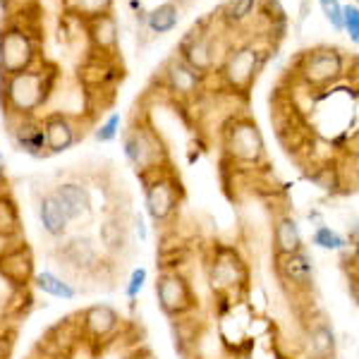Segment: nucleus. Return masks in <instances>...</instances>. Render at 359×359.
I'll return each mask as SVG.
<instances>
[{
  "mask_svg": "<svg viewBox=\"0 0 359 359\" xmlns=\"http://www.w3.org/2000/svg\"><path fill=\"white\" fill-rule=\"evenodd\" d=\"M55 89V72L50 67H29L25 72L3 77L0 96L5 111L20 118H36Z\"/></svg>",
  "mask_w": 359,
  "mask_h": 359,
  "instance_id": "f257e3e1",
  "label": "nucleus"
},
{
  "mask_svg": "<svg viewBox=\"0 0 359 359\" xmlns=\"http://www.w3.org/2000/svg\"><path fill=\"white\" fill-rule=\"evenodd\" d=\"M223 154L235 165L259 168L266 163V142L257 120L235 115L223 125Z\"/></svg>",
  "mask_w": 359,
  "mask_h": 359,
  "instance_id": "f03ea898",
  "label": "nucleus"
},
{
  "mask_svg": "<svg viewBox=\"0 0 359 359\" xmlns=\"http://www.w3.org/2000/svg\"><path fill=\"white\" fill-rule=\"evenodd\" d=\"M144 180V206H147L149 218L156 225L170 223L177 216L180 204H182V184L175 177V172L161 168Z\"/></svg>",
  "mask_w": 359,
  "mask_h": 359,
  "instance_id": "7ed1b4c3",
  "label": "nucleus"
},
{
  "mask_svg": "<svg viewBox=\"0 0 359 359\" xmlns=\"http://www.w3.org/2000/svg\"><path fill=\"white\" fill-rule=\"evenodd\" d=\"M123 147H125L127 161H130L132 168H135L142 177L151 175V172L168 165L165 144L161 142L158 132L147 123L132 125L130 130L125 132Z\"/></svg>",
  "mask_w": 359,
  "mask_h": 359,
  "instance_id": "20e7f679",
  "label": "nucleus"
},
{
  "mask_svg": "<svg viewBox=\"0 0 359 359\" xmlns=\"http://www.w3.org/2000/svg\"><path fill=\"white\" fill-rule=\"evenodd\" d=\"M206 278L216 294L233 297L240 290H245L249 283V269L245 257L235 247H213V254L206 264Z\"/></svg>",
  "mask_w": 359,
  "mask_h": 359,
  "instance_id": "39448f33",
  "label": "nucleus"
},
{
  "mask_svg": "<svg viewBox=\"0 0 359 359\" xmlns=\"http://www.w3.org/2000/svg\"><path fill=\"white\" fill-rule=\"evenodd\" d=\"M266 62V50L259 48L257 43H242V46H233L228 48V53L221 60V79L223 84L228 86L235 94H245L249 91V86L254 84L259 69L264 67Z\"/></svg>",
  "mask_w": 359,
  "mask_h": 359,
  "instance_id": "423d86ee",
  "label": "nucleus"
},
{
  "mask_svg": "<svg viewBox=\"0 0 359 359\" xmlns=\"http://www.w3.org/2000/svg\"><path fill=\"white\" fill-rule=\"evenodd\" d=\"M297 77L314 91L328 89L345 77V57L338 48L306 50L297 62Z\"/></svg>",
  "mask_w": 359,
  "mask_h": 359,
  "instance_id": "0eeeda50",
  "label": "nucleus"
},
{
  "mask_svg": "<svg viewBox=\"0 0 359 359\" xmlns=\"http://www.w3.org/2000/svg\"><path fill=\"white\" fill-rule=\"evenodd\" d=\"M156 299H158L161 311L168 318H182L194 314L196 294L192 283L182 271H161L156 278Z\"/></svg>",
  "mask_w": 359,
  "mask_h": 359,
  "instance_id": "6e6552de",
  "label": "nucleus"
},
{
  "mask_svg": "<svg viewBox=\"0 0 359 359\" xmlns=\"http://www.w3.org/2000/svg\"><path fill=\"white\" fill-rule=\"evenodd\" d=\"M36 55V43L27 29L10 27L0 34V74L3 77L34 67Z\"/></svg>",
  "mask_w": 359,
  "mask_h": 359,
  "instance_id": "1a4fd4ad",
  "label": "nucleus"
},
{
  "mask_svg": "<svg viewBox=\"0 0 359 359\" xmlns=\"http://www.w3.org/2000/svg\"><path fill=\"white\" fill-rule=\"evenodd\" d=\"M103 252L96 247V242L91 237L74 235L69 240L60 242L55 249V262L60 269H65L72 276L89 278L91 271L96 269V264L101 262Z\"/></svg>",
  "mask_w": 359,
  "mask_h": 359,
  "instance_id": "9d476101",
  "label": "nucleus"
},
{
  "mask_svg": "<svg viewBox=\"0 0 359 359\" xmlns=\"http://www.w3.org/2000/svg\"><path fill=\"white\" fill-rule=\"evenodd\" d=\"M276 273L278 280L292 294H309L314 287V259L304 252L276 257Z\"/></svg>",
  "mask_w": 359,
  "mask_h": 359,
  "instance_id": "9b49d317",
  "label": "nucleus"
},
{
  "mask_svg": "<svg viewBox=\"0 0 359 359\" xmlns=\"http://www.w3.org/2000/svg\"><path fill=\"white\" fill-rule=\"evenodd\" d=\"M79 328L94 343H113L123 328V316L111 304H91L79 314Z\"/></svg>",
  "mask_w": 359,
  "mask_h": 359,
  "instance_id": "f8f14e48",
  "label": "nucleus"
},
{
  "mask_svg": "<svg viewBox=\"0 0 359 359\" xmlns=\"http://www.w3.org/2000/svg\"><path fill=\"white\" fill-rule=\"evenodd\" d=\"M180 57L187 62L194 72H199L201 77L211 74L218 67V48L213 36L204 29H194L184 36V41L180 43Z\"/></svg>",
  "mask_w": 359,
  "mask_h": 359,
  "instance_id": "ddd939ff",
  "label": "nucleus"
},
{
  "mask_svg": "<svg viewBox=\"0 0 359 359\" xmlns=\"http://www.w3.org/2000/svg\"><path fill=\"white\" fill-rule=\"evenodd\" d=\"M0 276L13 283L17 290H27L34 280V252L27 242H17L0 252Z\"/></svg>",
  "mask_w": 359,
  "mask_h": 359,
  "instance_id": "4468645a",
  "label": "nucleus"
},
{
  "mask_svg": "<svg viewBox=\"0 0 359 359\" xmlns=\"http://www.w3.org/2000/svg\"><path fill=\"white\" fill-rule=\"evenodd\" d=\"M98 240H101L103 257L123 264L132 252V235L130 225L123 216H108L98 228Z\"/></svg>",
  "mask_w": 359,
  "mask_h": 359,
  "instance_id": "2eb2a0df",
  "label": "nucleus"
},
{
  "mask_svg": "<svg viewBox=\"0 0 359 359\" xmlns=\"http://www.w3.org/2000/svg\"><path fill=\"white\" fill-rule=\"evenodd\" d=\"M43 132H46V149L48 154H65L77 144L79 130H77V120L69 113H48L41 120Z\"/></svg>",
  "mask_w": 359,
  "mask_h": 359,
  "instance_id": "dca6fc26",
  "label": "nucleus"
},
{
  "mask_svg": "<svg viewBox=\"0 0 359 359\" xmlns=\"http://www.w3.org/2000/svg\"><path fill=\"white\" fill-rule=\"evenodd\" d=\"M10 137H13L15 147L29 156H46V132L43 123L39 118H20V115L8 113Z\"/></svg>",
  "mask_w": 359,
  "mask_h": 359,
  "instance_id": "f3484780",
  "label": "nucleus"
},
{
  "mask_svg": "<svg viewBox=\"0 0 359 359\" xmlns=\"http://www.w3.org/2000/svg\"><path fill=\"white\" fill-rule=\"evenodd\" d=\"M163 72L168 91L175 94L177 98H196L204 91V77L199 72H194L180 55L168 60Z\"/></svg>",
  "mask_w": 359,
  "mask_h": 359,
  "instance_id": "a211bd4d",
  "label": "nucleus"
},
{
  "mask_svg": "<svg viewBox=\"0 0 359 359\" xmlns=\"http://www.w3.org/2000/svg\"><path fill=\"white\" fill-rule=\"evenodd\" d=\"M55 199L65 208L69 223L89 221L94 216V201H91L89 189L82 182H62L53 189Z\"/></svg>",
  "mask_w": 359,
  "mask_h": 359,
  "instance_id": "6ab92c4d",
  "label": "nucleus"
},
{
  "mask_svg": "<svg viewBox=\"0 0 359 359\" xmlns=\"http://www.w3.org/2000/svg\"><path fill=\"white\" fill-rule=\"evenodd\" d=\"M86 25H89V41H91V48L96 50V55L111 57L115 50H118V41H120L115 17L111 13L98 15L94 20H86Z\"/></svg>",
  "mask_w": 359,
  "mask_h": 359,
  "instance_id": "aec40b11",
  "label": "nucleus"
},
{
  "mask_svg": "<svg viewBox=\"0 0 359 359\" xmlns=\"http://www.w3.org/2000/svg\"><path fill=\"white\" fill-rule=\"evenodd\" d=\"M39 223H41L43 233L50 235L53 240H62L69 233V218L65 213V208L60 206V201L55 199L53 192L43 194L39 201Z\"/></svg>",
  "mask_w": 359,
  "mask_h": 359,
  "instance_id": "412c9836",
  "label": "nucleus"
},
{
  "mask_svg": "<svg viewBox=\"0 0 359 359\" xmlns=\"http://www.w3.org/2000/svg\"><path fill=\"white\" fill-rule=\"evenodd\" d=\"M304 249L302 233H299L297 221L290 213H280L273 223V252L276 257H285V254H294Z\"/></svg>",
  "mask_w": 359,
  "mask_h": 359,
  "instance_id": "4be33fe9",
  "label": "nucleus"
},
{
  "mask_svg": "<svg viewBox=\"0 0 359 359\" xmlns=\"http://www.w3.org/2000/svg\"><path fill=\"white\" fill-rule=\"evenodd\" d=\"M306 345H309L311 357L318 359H335V352H338V338H335V331L328 321L318 318L309 326L306 331Z\"/></svg>",
  "mask_w": 359,
  "mask_h": 359,
  "instance_id": "5701e85b",
  "label": "nucleus"
},
{
  "mask_svg": "<svg viewBox=\"0 0 359 359\" xmlns=\"http://www.w3.org/2000/svg\"><path fill=\"white\" fill-rule=\"evenodd\" d=\"M34 285H36L39 292L48 294V297L55 299H74L77 297V290L69 280H65L62 276L53 273V271H41V273H34Z\"/></svg>",
  "mask_w": 359,
  "mask_h": 359,
  "instance_id": "b1692460",
  "label": "nucleus"
},
{
  "mask_svg": "<svg viewBox=\"0 0 359 359\" xmlns=\"http://www.w3.org/2000/svg\"><path fill=\"white\" fill-rule=\"evenodd\" d=\"M22 235V218L15 199L0 192V240L10 242Z\"/></svg>",
  "mask_w": 359,
  "mask_h": 359,
  "instance_id": "393cba45",
  "label": "nucleus"
},
{
  "mask_svg": "<svg viewBox=\"0 0 359 359\" xmlns=\"http://www.w3.org/2000/svg\"><path fill=\"white\" fill-rule=\"evenodd\" d=\"M147 27H149V32L151 34H168V32H172V29L177 27V22H180V8H177V3H161L158 8H154L151 13L147 15Z\"/></svg>",
  "mask_w": 359,
  "mask_h": 359,
  "instance_id": "a878e982",
  "label": "nucleus"
},
{
  "mask_svg": "<svg viewBox=\"0 0 359 359\" xmlns=\"http://www.w3.org/2000/svg\"><path fill=\"white\" fill-rule=\"evenodd\" d=\"M259 0H228L223 8V22L228 27H242L257 13Z\"/></svg>",
  "mask_w": 359,
  "mask_h": 359,
  "instance_id": "bb28decb",
  "label": "nucleus"
},
{
  "mask_svg": "<svg viewBox=\"0 0 359 359\" xmlns=\"http://www.w3.org/2000/svg\"><path fill=\"white\" fill-rule=\"evenodd\" d=\"M67 8L82 20H94L98 15H108L113 10V0H67Z\"/></svg>",
  "mask_w": 359,
  "mask_h": 359,
  "instance_id": "cd10ccee",
  "label": "nucleus"
},
{
  "mask_svg": "<svg viewBox=\"0 0 359 359\" xmlns=\"http://www.w3.org/2000/svg\"><path fill=\"white\" fill-rule=\"evenodd\" d=\"M311 242L318 249H328V252H340V249L347 247V240L331 225H316V230L311 233Z\"/></svg>",
  "mask_w": 359,
  "mask_h": 359,
  "instance_id": "c85d7f7f",
  "label": "nucleus"
},
{
  "mask_svg": "<svg viewBox=\"0 0 359 359\" xmlns=\"http://www.w3.org/2000/svg\"><path fill=\"white\" fill-rule=\"evenodd\" d=\"M120 125H123V118H120V113H111L106 120H103L101 125H98V130H96V139H98V142H101V144L113 142V139L120 135Z\"/></svg>",
  "mask_w": 359,
  "mask_h": 359,
  "instance_id": "c756f323",
  "label": "nucleus"
},
{
  "mask_svg": "<svg viewBox=\"0 0 359 359\" xmlns=\"http://www.w3.org/2000/svg\"><path fill=\"white\" fill-rule=\"evenodd\" d=\"M147 280H149V271L144 269V266H139V269L132 271L130 280H127V285H125V297L130 299V302H135L139 297V292L144 290V285H147Z\"/></svg>",
  "mask_w": 359,
  "mask_h": 359,
  "instance_id": "7c9ffc66",
  "label": "nucleus"
},
{
  "mask_svg": "<svg viewBox=\"0 0 359 359\" xmlns=\"http://www.w3.org/2000/svg\"><path fill=\"white\" fill-rule=\"evenodd\" d=\"M343 29L347 32L352 43H359V8L355 3L352 5H343Z\"/></svg>",
  "mask_w": 359,
  "mask_h": 359,
  "instance_id": "2f4dec72",
  "label": "nucleus"
},
{
  "mask_svg": "<svg viewBox=\"0 0 359 359\" xmlns=\"http://www.w3.org/2000/svg\"><path fill=\"white\" fill-rule=\"evenodd\" d=\"M318 5H321L323 15H326V20L331 22L335 32H343V5L338 0H318Z\"/></svg>",
  "mask_w": 359,
  "mask_h": 359,
  "instance_id": "473e14b6",
  "label": "nucleus"
},
{
  "mask_svg": "<svg viewBox=\"0 0 359 359\" xmlns=\"http://www.w3.org/2000/svg\"><path fill=\"white\" fill-rule=\"evenodd\" d=\"M10 355H13V338L0 333V359H10Z\"/></svg>",
  "mask_w": 359,
  "mask_h": 359,
  "instance_id": "72a5a7b5",
  "label": "nucleus"
},
{
  "mask_svg": "<svg viewBox=\"0 0 359 359\" xmlns=\"http://www.w3.org/2000/svg\"><path fill=\"white\" fill-rule=\"evenodd\" d=\"M5 184H8V165H5V158L0 154V187H5Z\"/></svg>",
  "mask_w": 359,
  "mask_h": 359,
  "instance_id": "f704fd0d",
  "label": "nucleus"
},
{
  "mask_svg": "<svg viewBox=\"0 0 359 359\" xmlns=\"http://www.w3.org/2000/svg\"><path fill=\"white\" fill-rule=\"evenodd\" d=\"M135 228H137V233H139V237H142V240H144V237H147V228H144V221H142V218H135Z\"/></svg>",
  "mask_w": 359,
  "mask_h": 359,
  "instance_id": "c9c22d12",
  "label": "nucleus"
},
{
  "mask_svg": "<svg viewBox=\"0 0 359 359\" xmlns=\"http://www.w3.org/2000/svg\"><path fill=\"white\" fill-rule=\"evenodd\" d=\"M127 359H154L149 352H132V355H127Z\"/></svg>",
  "mask_w": 359,
  "mask_h": 359,
  "instance_id": "e433bc0d",
  "label": "nucleus"
},
{
  "mask_svg": "<svg viewBox=\"0 0 359 359\" xmlns=\"http://www.w3.org/2000/svg\"><path fill=\"white\" fill-rule=\"evenodd\" d=\"M309 359H318V357H309Z\"/></svg>",
  "mask_w": 359,
  "mask_h": 359,
  "instance_id": "4c0bfd02",
  "label": "nucleus"
}]
</instances>
